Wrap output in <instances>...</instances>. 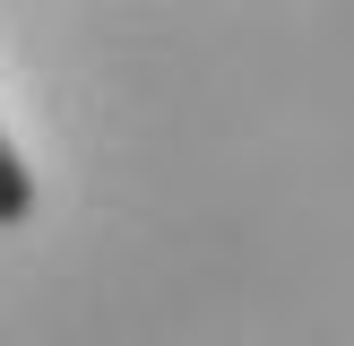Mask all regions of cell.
<instances>
[{
	"label": "cell",
	"mask_w": 354,
	"mask_h": 346,
	"mask_svg": "<svg viewBox=\"0 0 354 346\" xmlns=\"http://www.w3.org/2000/svg\"><path fill=\"white\" fill-rule=\"evenodd\" d=\"M26 217H35V173H26V156H17L9 121H0V225H26Z\"/></svg>",
	"instance_id": "1"
}]
</instances>
